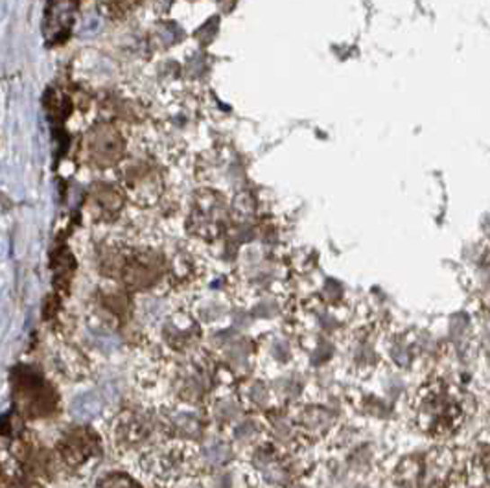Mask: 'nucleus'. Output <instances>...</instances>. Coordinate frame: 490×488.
Here are the masks:
<instances>
[{
	"label": "nucleus",
	"mask_w": 490,
	"mask_h": 488,
	"mask_svg": "<svg viewBox=\"0 0 490 488\" xmlns=\"http://www.w3.org/2000/svg\"><path fill=\"white\" fill-rule=\"evenodd\" d=\"M413 415L419 430L430 437L454 435L465 419L463 396L444 380H430L414 395Z\"/></svg>",
	"instance_id": "nucleus-1"
},
{
	"label": "nucleus",
	"mask_w": 490,
	"mask_h": 488,
	"mask_svg": "<svg viewBox=\"0 0 490 488\" xmlns=\"http://www.w3.org/2000/svg\"><path fill=\"white\" fill-rule=\"evenodd\" d=\"M456 456L448 448H435L423 457H411L396 468L404 488H448L456 474Z\"/></svg>",
	"instance_id": "nucleus-2"
},
{
	"label": "nucleus",
	"mask_w": 490,
	"mask_h": 488,
	"mask_svg": "<svg viewBox=\"0 0 490 488\" xmlns=\"http://www.w3.org/2000/svg\"><path fill=\"white\" fill-rule=\"evenodd\" d=\"M15 396L28 415H45L52 411L56 402L50 387L28 368L15 374Z\"/></svg>",
	"instance_id": "nucleus-3"
},
{
	"label": "nucleus",
	"mask_w": 490,
	"mask_h": 488,
	"mask_svg": "<svg viewBox=\"0 0 490 488\" xmlns=\"http://www.w3.org/2000/svg\"><path fill=\"white\" fill-rule=\"evenodd\" d=\"M467 477L472 488H490V448H481L472 457Z\"/></svg>",
	"instance_id": "nucleus-4"
},
{
	"label": "nucleus",
	"mask_w": 490,
	"mask_h": 488,
	"mask_svg": "<svg viewBox=\"0 0 490 488\" xmlns=\"http://www.w3.org/2000/svg\"><path fill=\"white\" fill-rule=\"evenodd\" d=\"M93 159L98 163H111L119 157L120 152V142L115 133L102 131L94 137V140L89 146Z\"/></svg>",
	"instance_id": "nucleus-5"
},
{
	"label": "nucleus",
	"mask_w": 490,
	"mask_h": 488,
	"mask_svg": "<svg viewBox=\"0 0 490 488\" xmlns=\"http://www.w3.org/2000/svg\"><path fill=\"white\" fill-rule=\"evenodd\" d=\"M103 411V398L98 393L80 395L70 404V413L76 421H93Z\"/></svg>",
	"instance_id": "nucleus-6"
},
{
	"label": "nucleus",
	"mask_w": 490,
	"mask_h": 488,
	"mask_svg": "<svg viewBox=\"0 0 490 488\" xmlns=\"http://www.w3.org/2000/svg\"><path fill=\"white\" fill-rule=\"evenodd\" d=\"M91 454V446L85 437H70L67 444H63V456L68 463H82Z\"/></svg>",
	"instance_id": "nucleus-7"
},
{
	"label": "nucleus",
	"mask_w": 490,
	"mask_h": 488,
	"mask_svg": "<svg viewBox=\"0 0 490 488\" xmlns=\"http://www.w3.org/2000/svg\"><path fill=\"white\" fill-rule=\"evenodd\" d=\"M332 417L328 415L326 411L319 409V407H308V411L303 415V428L308 433H323L328 426H330Z\"/></svg>",
	"instance_id": "nucleus-8"
},
{
	"label": "nucleus",
	"mask_w": 490,
	"mask_h": 488,
	"mask_svg": "<svg viewBox=\"0 0 490 488\" xmlns=\"http://www.w3.org/2000/svg\"><path fill=\"white\" fill-rule=\"evenodd\" d=\"M205 457L214 465H221L231 457V449L227 444L216 442V444H210L205 448Z\"/></svg>",
	"instance_id": "nucleus-9"
},
{
	"label": "nucleus",
	"mask_w": 490,
	"mask_h": 488,
	"mask_svg": "<svg viewBox=\"0 0 490 488\" xmlns=\"http://www.w3.org/2000/svg\"><path fill=\"white\" fill-rule=\"evenodd\" d=\"M100 488H138V484L124 474H112L100 483Z\"/></svg>",
	"instance_id": "nucleus-10"
},
{
	"label": "nucleus",
	"mask_w": 490,
	"mask_h": 488,
	"mask_svg": "<svg viewBox=\"0 0 490 488\" xmlns=\"http://www.w3.org/2000/svg\"><path fill=\"white\" fill-rule=\"evenodd\" d=\"M102 4L109 15H122L133 6V0H100Z\"/></svg>",
	"instance_id": "nucleus-11"
}]
</instances>
